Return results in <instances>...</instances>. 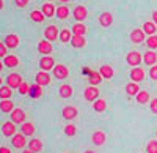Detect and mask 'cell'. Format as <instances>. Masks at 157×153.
<instances>
[{
	"mask_svg": "<svg viewBox=\"0 0 157 153\" xmlns=\"http://www.w3.org/2000/svg\"><path fill=\"white\" fill-rule=\"evenodd\" d=\"M99 74L102 76V79H112L115 71H113V68L110 65H102L101 70H99Z\"/></svg>",
	"mask_w": 157,
	"mask_h": 153,
	"instance_id": "d4e9b609",
	"label": "cell"
},
{
	"mask_svg": "<svg viewBox=\"0 0 157 153\" xmlns=\"http://www.w3.org/2000/svg\"><path fill=\"white\" fill-rule=\"evenodd\" d=\"M14 3H16V6H19V8H25V6L30 3V0H14Z\"/></svg>",
	"mask_w": 157,
	"mask_h": 153,
	"instance_id": "bcb514c9",
	"label": "cell"
},
{
	"mask_svg": "<svg viewBox=\"0 0 157 153\" xmlns=\"http://www.w3.org/2000/svg\"><path fill=\"white\" fill-rule=\"evenodd\" d=\"M146 46L149 47V50H155L157 49V35L146 38Z\"/></svg>",
	"mask_w": 157,
	"mask_h": 153,
	"instance_id": "f35d334b",
	"label": "cell"
},
{
	"mask_svg": "<svg viewBox=\"0 0 157 153\" xmlns=\"http://www.w3.org/2000/svg\"><path fill=\"white\" fill-rule=\"evenodd\" d=\"M52 71H54V78H57V79H66L69 76V70L64 65H55V68Z\"/></svg>",
	"mask_w": 157,
	"mask_h": 153,
	"instance_id": "4fadbf2b",
	"label": "cell"
},
{
	"mask_svg": "<svg viewBox=\"0 0 157 153\" xmlns=\"http://www.w3.org/2000/svg\"><path fill=\"white\" fill-rule=\"evenodd\" d=\"M86 14H88V10L83 6V5H77L72 11V16L77 22H83L86 19Z\"/></svg>",
	"mask_w": 157,
	"mask_h": 153,
	"instance_id": "8992f818",
	"label": "cell"
},
{
	"mask_svg": "<svg viewBox=\"0 0 157 153\" xmlns=\"http://www.w3.org/2000/svg\"><path fill=\"white\" fill-rule=\"evenodd\" d=\"M38 50H39V54H43V55H50L52 50H54V46H52V43L47 41V40H41L38 43Z\"/></svg>",
	"mask_w": 157,
	"mask_h": 153,
	"instance_id": "8fae6325",
	"label": "cell"
},
{
	"mask_svg": "<svg viewBox=\"0 0 157 153\" xmlns=\"http://www.w3.org/2000/svg\"><path fill=\"white\" fill-rule=\"evenodd\" d=\"M135 99H137V103H138V104H146V103H149V101H151L149 93H148L146 90H141V92H138V95L135 96Z\"/></svg>",
	"mask_w": 157,
	"mask_h": 153,
	"instance_id": "836d02e7",
	"label": "cell"
},
{
	"mask_svg": "<svg viewBox=\"0 0 157 153\" xmlns=\"http://www.w3.org/2000/svg\"><path fill=\"white\" fill-rule=\"evenodd\" d=\"M39 68H41V71H50L55 68V60L52 55H44L41 57V60H39Z\"/></svg>",
	"mask_w": 157,
	"mask_h": 153,
	"instance_id": "3957f363",
	"label": "cell"
},
{
	"mask_svg": "<svg viewBox=\"0 0 157 153\" xmlns=\"http://www.w3.org/2000/svg\"><path fill=\"white\" fill-rule=\"evenodd\" d=\"M149 78L152 81H157V65H154V66L149 68Z\"/></svg>",
	"mask_w": 157,
	"mask_h": 153,
	"instance_id": "f6af8a7d",
	"label": "cell"
},
{
	"mask_svg": "<svg viewBox=\"0 0 157 153\" xmlns=\"http://www.w3.org/2000/svg\"><path fill=\"white\" fill-rule=\"evenodd\" d=\"M11 144H13V147H16V148H24L25 144H27V139H25V136L22 133H16L14 136L11 137Z\"/></svg>",
	"mask_w": 157,
	"mask_h": 153,
	"instance_id": "7c38bea8",
	"label": "cell"
},
{
	"mask_svg": "<svg viewBox=\"0 0 157 153\" xmlns=\"http://www.w3.org/2000/svg\"><path fill=\"white\" fill-rule=\"evenodd\" d=\"M146 153H157V141H151L146 145Z\"/></svg>",
	"mask_w": 157,
	"mask_h": 153,
	"instance_id": "b9f144b4",
	"label": "cell"
},
{
	"mask_svg": "<svg viewBox=\"0 0 157 153\" xmlns=\"http://www.w3.org/2000/svg\"><path fill=\"white\" fill-rule=\"evenodd\" d=\"M143 62H145L148 66H154L155 62H157V54H155V50H148V52L143 54Z\"/></svg>",
	"mask_w": 157,
	"mask_h": 153,
	"instance_id": "ac0fdd59",
	"label": "cell"
},
{
	"mask_svg": "<svg viewBox=\"0 0 157 153\" xmlns=\"http://www.w3.org/2000/svg\"><path fill=\"white\" fill-rule=\"evenodd\" d=\"M58 40L61 43H71V40H72V30H68V29L60 30V38H58Z\"/></svg>",
	"mask_w": 157,
	"mask_h": 153,
	"instance_id": "d6a6232c",
	"label": "cell"
},
{
	"mask_svg": "<svg viewBox=\"0 0 157 153\" xmlns=\"http://www.w3.org/2000/svg\"><path fill=\"white\" fill-rule=\"evenodd\" d=\"M58 92H60V96L61 98H71L74 90H72V87L69 84H61L60 88H58Z\"/></svg>",
	"mask_w": 157,
	"mask_h": 153,
	"instance_id": "603a6c76",
	"label": "cell"
},
{
	"mask_svg": "<svg viewBox=\"0 0 157 153\" xmlns=\"http://www.w3.org/2000/svg\"><path fill=\"white\" fill-rule=\"evenodd\" d=\"M60 2H63V3H68V2H71V0H60Z\"/></svg>",
	"mask_w": 157,
	"mask_h": 153,
	"instance_id": "11a10c76",
	"label": "cell"
},
{
	"mask_svg": "<svg viewBox=\"0 0 157 153\" xmlns=\"http://www.w3.org/2000/svg\"><path fill=\"white\" fill-rule=\"evenodd\" d=\"M3 6H5V3H3V0H0V10H3Z\"/></svg>",
	"mask_w": 157,
	"mask_h": 153,
	"instance_id": "681fc988",
	"label": "cell"
},
{
	"mask_svg": "<svg viewBox=\"0 0 157 153\" xmlns=\"http://www.w3.org/2000/svg\"><path fill=\"white\" fill-rule=\"evenodd\" d=\"M14 109H16L14 103H13L11 99H2L0 101V111H2L3 114H11Z\"/></svg>",
	"mask_w": 157,
	"mask_h": 153,
	"instance_id": "d6986e66",
	"label": "cell"
},
{
	"mask_svg": "<svg viewBox=\"0 0 157 153\" xmlns=\"http://www.w3.org/2000/svg\"><path fill=\"white\" fill-rule=\"evenodd\" d=\"M145 78H146V73H145V70H143V68L135 66V68L130 70V79H132V82L138 84L141 81H145Z\"/></svg>",
	"mask_w": 157,
	"mask_h": 153,
	"instance_id": "5b68a950",
	"label": "cell"
},
{
	"mask_svg": "<svg viewBox=\"0 0 157 153\" xmlns=\"http://www.w3.org/2000/svg\"><path fill=\"white\" fill-rule=\"evenodd\" d=\"M3 66H5V65H3V62H2V60H0V71H2V70H3Z\"/></svg>",
	"mask_w": 157,
	"mask_h": 153,
	"instance_id": "f907efd6",
	"label": "cell"
},
{
	"mask_svg": "<svg viewBox=\"0 0 157 153\" xmlns=\"http://www.w3.org/2000/svg\"><path fill=\"white\" fill-rule=\"evenodd\" d=\"M93 109H94L96 112H104V111L107 109V103H105V99H102V98L96 99L94 103H93Z\"/></svg>",
	"mask_w": 157,
	"mask_h": 153,
	"instance_id": "74e56055",
	"label": "cell"
},
{
	"mask_svg": "<svg viewBox=\"0 0 157 153\" xmlns=\"http://www.w3.org/2000/svg\"><path fill=\"white\" fill-rule=\"evenodd\" d=\"M8 55V47L5 46V43H0V58H5Z\"/></svg>",
	"mask_w": 157,
	"mask_h": 153,
	"instance_id": "7bdbcfd3",
	"label": "cell"
},
{
	"mask_svg": "<svg viewBox=\"0 0 157 153\" xmlns=\"http://www.w3.org/2000/svg\"><path fill=\"white\" fill-rule=\"evenodd\" d=\"M63 119H66V120H74L75 117H77V114H78V111H77V107L75 106H66L63 109Z\"/></svg>",
	"mask_w": 157,
	"mask_h": 153,
	"instance_id": "e0dca14e",
	"label": "cell"
},
{
	"mask_svg": "<svg viewBox=\"0 0 157 153\" xmlns=\"http://www.w3.org/2000/svg\"><path fill=\"white\" fill-rule=\"evenodd\" d=\"M0 153H11V150L8 147H0Z\"/></svg>",
	"mask_w": 157,
	"mask_h": 153,
	"instance_id": "7dc6e473",
	"label": "cell"
},
{
	"mask_svg": "<svg viewBox=\"0 0 157 153\" xmlns=\"http://www.w3.org/2000/svg\"><path fill=\"white\" fill-rule=\"evenodd\" d=\"M29 96H30V98H33V99L41 98V96H43V87H41V85H38V84H33V85H30V92H29Z\"/></svg>",
	"mask_w": 157,
	"mask_h": 153,
	"instance_id": "ffe728a7",
	"label": "cell"
},
{
	"mask_svg": "<svg viewBox=\"0 0 157 153\" xmlns=\"http://www.w3.org/2000/svg\"><path fill=\"white\" fill-rule=\"evenodd\" d=\"M83 153H96V151H93V150H86V151H83Z\"/></svg>",
	"mask_w": 157,
	"mask_h": 153,
	"instance_id": "db71d44e",
	"label": "cell"
},
{
	"mask_svg": "<svg viewBox=\"0 0 157 153\" xmlns=\"http://www.w3.org/2000/svg\"><path fill=\"white\" fill-rule=\"evenodd\" d=\"M35 81H36L38 85H41V87L49 85V84H50V74H49L47 71H39V73L36 74Z\"/></svg>",
	"mask_w": 157,
	"mask_h": 153,
	"instance_id": "9a60e30c",
	"label": "cell"
},
{
	"mask_svg": "<svg viewBox=\"0 0 157 153\" xmlns=\"http://www.w3.org/2000/svg\"><path fill=\"white\" fill-rule=\"evenodd\" d=\"M71 44H72V47H75V49H82V47H85V44H86V40H85V36L72 35Z\"/></svg>",
	"mask_w": 157,
	"mask_h": 153,
	"instance_id": "cb8c5ba5",
	"label": "cell"
},
{
	"mask_svg": "<svg viewBox=\"0 0 157 153\" xmlns=\"http://www.w3.org/2000/svg\"><path fill=\"white\" fill-rule=\"evenodd\" d=\"M141 54L140 52H137V50H132V52H129L127 54V57H126V62H127V65H130V66H138L140 63H141Z\"/></svg>",
	"mask_w": 157,
	"mask_h": 153,
	"instance_id": "52a82bcc",
	"label": "cell"
},
{
	"mask_svg": "<svg viewBox=\"0 0 157 153\" xmlns=\"http://www.w3.org/2000/svg\"><path fill=\"white\" fill-rule=\"evenodd\" d=\"M75 133H77V128H75V125H68L66 128H64V134H66V136H69V137L75 136Z\"/></svg>",
	"mask_w": 157,
	"mask_h": 153,
	"instance_id": "ab89813d",
	"label": "cell"
},
{
	"mask_svg": "<svg viewBox=\"0 0 157 153\" xmlns=\"http://www.w3.org/2000/svg\"><path fill=\"white\" fill-rule=\"evenodd\" d=\"M47 2H50V3H52V2H55V0H47Z\"/></svg>",
	"mask_w": 157,
	"mask_h": 153,
	"instance_id": "9f6ffc18",
	"label": "cell"
},
{
	"mask_svg": "<svg viewBox=\"0 0 157 153\" xmlns=\"http://www.w3.org/2000/svg\"><path fill=\"white\" fill-rule=\"evenodd\" d=\"M11 96H13V88H10L8 85L0 87V99H11Z\"/></svg>",
	"mask_w": 157,
	"mask_h": 153,
	"instance_id": "8d00e7d4",
	"label": "cell"
},
{
	"mask_svg": "<svg viewBox=\"0 0 157 153\" xmlns=\"http://www.w3.org/2000/svg\"><path fill=\"white\" fill-rule=\"evenodd\" d=\"M152 22L157 25V10H155V11H152Z\"/></svg>",
	"mask_w": 157,
	"mask_h": 153,
	"instance_id": "c3c4849f",
	"label": "cell"
},
{
	"mask_svg": "<svg viewBox=\"0 0 157 153\" xmlns=\"http://www.w3.org/2000/svg\"><path fill=\"white\" fill-rule=\"evenodd\" d=\"M3 85V79H2V76H0V87Z\"/></svg>",
	"mask_w": 157,
	"mask_h": 153,
	"instance_id": "f5cc1de1",
	"label": "cell"
},
{
	"mask_svg": "<svg viewBox=\"0 0 157 153\" xmlns=\"http://www.w3.org/2000/svg\"><path fill=\"white\" fill-rule=\"evenodd\" d=\"M58 38H60V30H58L57 25H49V27H46V30H44V40L54 43V41L58 40Z\"/></svg>",
	"mask_w": 157,
	"mask_h": 153,
	"instance_id": "7a4b0ae2",
	"label": "cell"
},
{
	"mask_svg": "<svg viewBox=\"0 0 157 153\" xmlns=\"http://www.w3.org/2000/svg\"><path fill=\"white\" fill-rule=\"evenodd\" d=\"M17 92H19L21 95H29V92H30V85L24 81V82H22V85L17 88Z\"/></svg>",
	"mask_w": 157,
	"mask_h": 153,
	"instance_id": "60d3db41",
	"label": "cell"
},
{
	"mask_svg": "<svg viewBox=\"0 0 157 153\" xmlns=\"http://www.w3.org/2000/svg\"><path fill=\"white\" fill-rule=\"evenodd\" d=\"M25 119H27V115H25V112L22 111V109H19V107H16L14 111L11 112V122L13 123H19V125H22V123H25Z\"/></svg>",
	"mask_w": 157,
	"mask_h": 153,
	"instance_id": "9c48e42d",
	"label": "cell"
},
{
	"mask_svg": "<svg viewBox=\"0 0 157 153\" xmlns=\"http://www.w3.org/2000/svg\"><path fill=\"white\" fill-rule=\"evenodd\" d=\"M101 82H102V76H101L98 71H91V73H90V85L96 87V85H99Z\"/></svg>",
	"mask_w": 157,
	"mask_h": 153,
	"instance_id": "e575fe53",
	"label": "cell"
},
{
	"mask_svg": "<svg viewBox=\"0 0 157 153\" xmlns=\"http://www.w3.org/2000/svg\"><path fill=\"white\" fill-rule=\"evenodd\" d=\"M41 11H43V14L46 16V18H52L57 13V8L52 5L50 2H46L43 6H41Z\"/></svg>",
	"mask_w": 157,
	"mask_h": 153,
	"instance_id": "7402d4cb",
	"label": "cell"
},
{
	"mask_svg": "<svg viewBox=\"0 0 157 153\" xmlns=\"http://www.w3.org/2000/svg\"><path fill=\"white\" fill-rule=\"evenodd\" d=\"M2 133H3L5 137H13V136L16 134V125L13 123L11 120L10 122H5L2 125Z\"/></svg>",
	"mask_w": 157,
	"mask_h": 153,
	"instance_id": "5bb4252c",
	"label": "cell"
},
{
	"mask_svg": "<svg viewBox=\"0 0 157 153\" xmlns=\"http://www.w3.org/2000/svg\"><path fill=\"white\" fill-rule=\"evenodd\" d=\"M99 24L102 25V27H110V25L113 24L112 13H102V14L99 16Z\"/></svg>",
	"mask_w": 157,
	"mask_h": 153,
	"instance_id": "44dd1931",
	"label": "cell"
},
{
	"mask_svg": "<svg viewBox=\"0 0 157 153\" xmlns=\"http://www.w3.org/2000/svg\"><path fill=\"white\" fill-rule=\"evenodd\" d=\"M143 32H145L146 35H149V36H154L155 32H157V25H155L152 21L145 22V24H143Z\"/></svg>",
	"mask_w": 157,
	"mask_h": 153,
	"instance_id": "f546056e",
	"label": "cell"
},
{
	"mask_svg": "<svg viewBox=\"0 0 157 153\" xmlns=\"http://www.w3.org/2000/svg\"><path fill=\"white\" fill-rule=\"evenodd\" d=\"M155 134H157V131H155Z\"/></svg>",
	"mask_w": 157,
	"mask_h": 153,
	"instance_id": "6f0895ef",
	"label": "cell"
},
{
	"mask_svg": "<svg viewBox=\"0 0 157 153\" xmlns=\"http://www.w3.org/2000/svg\"><path fill=\"white\" fill-rule=\"evenodd\" d=\"M22 82H24V79H22V76L19 73H11L6 78V85L10 88H13V90H17V88L22 85Z\"/></svg>",
	"mask_w": 157,
	"mask_h": 153,
	"instance_id": "6da1fadb",
	"label": "cell"
},
{
	"mask_svg": "<svg viewBox=\"0 0 157 153\" xmlns=\"http://www.w3.org/2000/svg\"><path fill=\"white\" fill-rule=\"evenodd\" d=\"M85 99L86 101H90V103H91V101H93V103H94V101L96 99H99V90H98V87H93V85H90V87H86L85 88Z\"/></svg>",
	"mask_w": 157,
	"mask_h": 153,
	"instance_id": "30bf717a",
	"label": "cell"
},
{
	"mask_svg": "<svg viewBox=\"0 0 157 153\" xmlns=\"http://www.w3.org/2000/svg\"><path fill=\"white\" fill-rule=\"evenodd\" d=\"M3 65H5L6 68H16V66L19 65V58H17L16 55H6V57L3 58Z\"/></svg>",
	"mask_w": 157,
	"mask_h": 153,
	"instance_id": "f1b7e54d",
	"label": "cell"
},
{
	"mask_svg": "<svg viewBox=\"0 0 157 153\" xmlns=\"http://www.w3.org/2000/svg\"><path fill=\"white\" fill-rule=\"evenodd\" d=\"M69 14H71V11H69V8H68V5H61V6H58L57 8V13H55V16L58 18V19H68L69 18Z\"/></svg>",
	"mask_w": 157,
	"mask_h": 153,
	"instance_id": "484cf974",
	"label": "cell"
},
{
	"mask_svg": "<svg viewBox=\"0 0 157 153\" xmlns=\"http://www.w3.org/2000/svg\"><path fill=\"white\" fill-rule=\"evenodd\" d=\"M3 43H5V46L8 49H16L19 46V43H21V38L16 33H10V35L5 36V41Z\"/></svg>",
	"mask_w": 157,
	"mask_h": 153,
	"instance_id": "ba28073f",
	"label": "cell"
},
{
	"mask_svg": "<svg viewBox=\"0 0 157 153\" xmlns=\"http://www.w3.org/2000/svg\"><path fill=\"white\" fill-rule=\"evenodd\" d=\"M130 41L134 44H141L146 41V33L143 32V29H134L130 32Z\"/></svg>",
	"mask_w": 157,
	"mask_h": 153,
	"instance_id": "277c9868",
	"label": "cell"
},
{
	"mask_svg": "<svg viewBox=\"0 0 157 153\" xmlns=\"http://www.w3.org/2000/svg\"><path fill=\"white\" fill-rule=\"evenodd\" d=\"M149 107H151V112L157 115V98H152L149 101Z\"/></svg>",
	"mask_w": 157,
	"mask_h": 153,
	"instance_id": "ee69618b",
	"label": "cell"
},
{
	"mask_svg": "<svg viewBox=\"0 0 157 153\" xmlns=\"http://www.w3.org/2000/svg\"><path fill=\"white\" fill-rule=\"evenodd\" d=\"M91 141H93L94 145H104V144H105V141H107V136H105V133H104V131L98 130V131L93 133V136H91Z\"/></svg>",
	"mask_w": 157,
	"mask_h": 153,
	"instance_id": "2e32d148",
	"label": "cell"
},
{
	"mask_svg": "<svg viewBox=\"0 0 157 153\" xmlns=\"http://www.w3.org/2000/svg\"><path fill=\"white\" fill-rule=\"evenodd\" d=\"M30 19H32L33 22H44L46 16L43 14L41 10H33V11L30 13Z\"/></svg>",
	"mask_w": 157,
	"mask_h": 153,
	"instance_id": "d590c367",
	"label": "cell"
},
{
	"mask_svg": "<svg viewBox=\"0 0 157 153\" xmlns=\"http://www.w3.org/2000/svg\"><path fill=\"white\" fill-rule=\"evenodd\" d=\"M29 150H32L33 153H39L43 150V142H41V139H36L33 137L32 141L29 142Z\"/></svg>",
	"mask_w": 157,
	"mask_h": 153,
	"instance_id": "83f0119b",
	"label": "cell"
},
{
	"mask_svg": "<svg viewBox=\"0 0 157 153\" xmlns=\"http://www.w3.org/2000/svg\"><path fill=\"white\" fill-rule=\"evenodd\" d=\"M138 92H140L138 84H135V82H129V84L126 85V93H127L129 96H137Z\"/></svg>",
	"mask_w": 157,
	"mask_h": 153,
	"instance_id": "1f68e13d",
	"label": "cell"
},
{
	"mask_svg": "<svg viewBox=\"0 0 157 153\" xmlns=\"http://www.w3.org/2000/svg\"><path fill=\"white\" fill-rule=\"evenodd\" d=\"M71 30H72V35H78V36H85V33H86V27L82 22H75Z\"/></svg>",
	"mask_w": 157,
	"mask_h": 153,
	"instance_id": "4dcf8cb0",
	"label": "cell"
},
{
	"mask_svg": "<svg viewBox=\"0 0 157 153\" xmlns=\"http://www.w3.org/2000/svg\"><path fill=\"white\" fill-rule=\"evenodd\" d=\"M21 131H22V134L25 137H27V136H33L35 134V125L30 123V122H25V123L21 125Z\"/></svg>",
	"mask_w": 157,
	"mask_h": 153,
	"instance_id": "4316f807",
	"label": "cell"
},
{
	"mask_svg": "<svg viewBox=\"0 0 157 153\" xmlns=\"http://www.w3.org/2000/svg\"><path fill=\"white\" fill-rule=\"evenodd\" d=\"M22 153H33V151H32V150H29V148H27V150H24V151H22Z\"/></svg>",
	"mask_w": 157,
	"mask_h": 153,
	"instance_id": "816d5d0a",
	"label": "cell"
}]
</instances>
